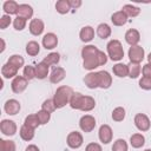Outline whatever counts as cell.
Wrapping results in <instances>:
<instances>
[{"instance_id": "f5cc1de1", "label": "cell", "mask_w": 151, "mask_h": 151, "mask_svg": "<svg viewBox=\"0 0 151 151\" xmlns=\"http://www.w3.org/2000/svg\"><path fill=\"white\" fill-rule=\"evenodd\" d=\"M147 63H149V64H151V52L147 54Z\"/></svg>"}, {"instance_id": "bcb514c9", "label": "cell", "mask_w": 151, "mask_h": 151, "mask_svg": "<svg viewBox=\"0 0 151 151\" xmlns=\"http://www.w3.org/2000/svg\"><path fill=\"white\" fill-rule=\"evenodd\" d=\"M12 22V18L11 15H7V14H4L1 18H0V28L1 29H5L7 28Z\"/></svg>"}, {"instance_id": "db71d44e", "label": "cell", "mask_w": 151, "mask_h": 151, "mask_svg": "<svg viewBox=\"0 0 151 151\" xmlns=\"http://www.w3.org/2000/svg\"><path fill=\"white\" fill-rule=\"evenodd\" d=\"M144 151H151V149H146V150H144Z\"/></svg>"}, {"instance_id": "d6986e66", "label": "cell", "mask_w": 151, "mask_h": 151, "mask_svg": "<svg viewBox=\"0 0 151 151\" xmlns=\"http://www.w3.org/2000/svg\"><path fill=\"white\" fill-rule=\"evenodd\" d=\"M111 21L114 26H123L127 22V15L122 9L117 11L111 15Z\"/></svg>"}, {"instance_id": "30bf717a", "label": "cell", "mask_w": 151, "mask_h": 151, "mask_svg": "<svg viewBox=\"0 0 151 151\" xmlns=\"http://www.w3.org/2000/svg\"><path fill=\"white\" fill-rule=\"evenodd\" d=\"M0 130L5 136H14L17 133L18 126L13 120L9 119H2L0 123Z\"/></svg>"}, {"instance_id": "7dc6e473", "label": "cell", "mask_w": 151, "mask_h": 151, "mask_svg": "<svg viewBox=\"0 0 151 151\" xmlns=\"http://www.w3.org/2000/svg\"><path fill=\"white\" fill-rule=\"evenodd\" d=\"M85 151H103V149H101L100 144H98V143H90L86 145Z\"/></svg>"}, {"instance_id": "e575fe53", "label": "cell", "mask_w": 151, "mask_h": 151, "mask_svg": "<svg viewBox=\"0 0 151 151\" xmlns=\"http://www.w3.org/2000/svg\"><path fill=\"white\" fill-rule=\"evenodd\" d=\"M55 9L59 14H66L70 12L71 9V6H70V2L68 0H59L55 2Z\"/></svg>"}, {"instance_id": "7402d4cb", "label": "cell", "mask_w": 151, "mask_h": 151, "mask_svg": "<svg viewBox=\"0 0 151 151\" xmlns=\"http://www.w3.org/2000/svg\"><path fill=\"white\" fill-rule=\"evenodd\" d=\"M18 17L25 18L26 20L32 19V17H33V8H32V6H29V5H27V4H21V5H19Z\"/></svg>"}, {"instance_id": "484cf974", "label": "cell", "mask_w": 151, "mask_h": 151, "mask_svg": "<svg viewBox=\"0 0 151 151\" xmlns=\"http://www.w3.org/2000/svg\"><path fill=\"white\" fill-rule=\"evenodd\" d=\"M83 99H84V94L79 93V92H74L73 96L71 97L70 100V106L73 110H80L81 105H83Z\"/></svg>"}, {"instance_id": "3957f363", "label": "cell", "mask_w": 151, "mask_h": 151, "mask_svg": "<svg viewBox=\"0 0 151 151\" xmlns=\"http://www.w3.org/2000/svg\"><path fill=\"white\" fill-rule=\"evenodd\" d=\"M106 63H107V55L103 51L99 50V52L94 57H91V58H87V59L83 60V67L85 70L93 71L94 68H97L99 66H103Z\"/></svg>"}, {"instance_id": "ee69618b", "label": "cell", "mask_w": 151, "mask_h": 151, "mask_svg": "<svg viewBox=\"0 0 151 151\" xmlns=\"http://www.w3.org/2000/svg\"><path fill=\"white\" fill-rule=\"evenodd\" d=\"M55 105H54V101H53V99H46L42 104H41V110H44V111H47V112H50V113H52V112H54L55 111Z\"/></svg>"}, {"instance_id": "816d5d0a", "label": "cell", "mask_w": 151, "mask_h": 151, "mask_svg": "<svg viewBox=\"0 0 151 151\" xmlns=\"http://www.w3.org/2000/svg\"><path fill=\"white\" fill-rule=\"evenodd\" d=\"M0 41H1V50H0V52L2 53L5 51V48H6V44H5V40L4 39H0Z\"/></svg>"}, {"instance_id": "60d3db41", "label": "cell", "mask_w": 151, "mask_h": 151, "mask_svg": "<svg viewBox=\"0 0 151 151\" xmlns=\"http://www.w3.org/2000/svg\"><path fill=\"white\" fill-rule=\"evenodd\" d=\"M24 77L27 79V80H32L35 77V66H32V65H26L24 67Z\"/></svg>"}, {"instance_id": "ffe728a7", "label": "cell", "mask_w": 151, "mask_h": 151, "mask_svg": "<svg viewBox=\"0 0 151 151\" xmlns=\"http://www.w3.org/2000/svg\"><path fill=\"white\" fill-rule=\"evenodd\" d=\"M1 74L5 79H9V78H15L18 74V68L14 67L13 65L6 63L5 65H2L1 67Z\"/></svg>"}, {"instance_id": "9a60e30c", "label": "cell", "mask_w": 151, "mask_h": 151, "mask_svg": "<svg viewBox=\"0 0 151 151\" xmlns=\"http://www.w3.org/2000/svg\"><path fill=\"white\" fill-rule=\"evenodd\" d=\"M125 41L130 46H137L140 41V34L136 28H130L125 33Z\"/></svg>"}, {"instance_id": "8fae6325", "label": "cell", "mask_w": 151, "mask_h": 151, "mask_svg": "<svg viewBox=\"0 0 151 151\" xmlns=\"http://www.w3.org/2000/svg\"><path fill=\"white\" fill-rule=\"evenodd\" d=\"M28 29H29V33L32 35H41L44 29H45V25H44V21L41 19H32L31 22H29V26H28Z\"/></svg>"}, {"instance_id": "277c9868", "label": "cell", "mask_w": 151, "mask_h": 151, "mask_svg": "<svg viewBox=\"0 0 151 151\" xmlns=\"http://www.w3.org/2000/svg\"><path fill=\"white\" fill-rule=\"evenodd\" d=\"M127 55H129V59L131 63H137V64H140L145 57V52H144V48L139 45L137 46H131L129 48V52H127Z\"/></svg>"}, {"instance_id": "83f0119b", "label": "cell", "mask_w": 151, "mask_h": 151, "mask_svg": "<svg viewBox=\"0 0 151 151\" xmlns=\"http://www.w3.org/2000/svg\"><path fill=\"white\" fill-rule=\"evenodd\" d=\"M111 32H112V29H111V27L106 22L99 24L98 27H97V35L100 39H107L111 35Z\"/></svg>"}, {"instance_id": "2e32d148", "label": "cell", "mask_w": 151, "mask_h": 151, "mask_svg": "<svg viewBox=\"0 0 151 151\" xmlns=\"http://www.w3.org/2000/svg\"><path fill=\"white\" fill-rule=\"evenodd\" d=\"M65 77H66V71H65V68H63V67H60V66H57V67L53 68V71H52L51 74H50V81H51L52 84H58V83L63 81V80L65 79Z\"/></svg>"}, {"instance_id": "5b68a950", "label": "cell", "mask_w": 151, "mask_h": 151, "mask_svg": "<svg viewBox=\"0 0 151 151\" xmlns=\"http://www.w3.org/2000/svg\"><path fill=\"white\" fill-rule=\"evenodd\" d=\"M66 143H67V146L71 149H79L84 143L83 134L78 131H72L67 134Z\"/></svg>"}, {"instance_id": "e0dca14e", "label": "cell", "mask_w": 151, "mask_h": 151, "mask_svg": "<svg viewBox=\"0 0 151 151\" xmlns=\"http://www.w3.org/2000/svg\"><path fill=\"white\" fill-rule=\"evenodd\" d=\"M79 38L83 42H90L94 38V29L91 26H84L79 32Z\"/></svg>"}, {"instance_id": "681fc988", "label": "cell", "mask_w": 151, "mask_h": 151, "mask_svg": "<svg viewBox=\"0 0 151 151\" xmlns=\"http://www.w3.org/2000/svg\"><path fill=\"white\" fill-rule=\"evenodd\" d=\"M68 2H70V6H71V8H74V9H77V8H79L80 6H81V0H68Z\"/></svg>"}, {"instance_id": "ab89813d", "label": "cell", "mask_w": 151, "mask_h": 151, "mask_svg": "<svg viewBox=\"0 0 151 151\" xmlns=\"http://www.w3.org/2000/svg\"><path fill=\"white\" fill-rule=\"evenodd\" d=\"M127 143L122 138L117 139L112 145V151H127Z\"/></svg>"}, {"instance_id": "603a6c76", "label": "cell", "mask_w": 151, "mask_h": 151, "mask_svg": "<svg viewBox=\"0 0 151 151\" xmlns=\"http://www.w3.org/2000/svg\"><path fill=\"white\" fill-rule=\"evenodd\" d=\"M112 71L114 73V76L119 77V78H125L129 77V70H127V65L123 64V63H117L116 65H113Z\"/></svg>"}, {"instance_id": "f907efd6", "label": "cell", "mask_w": 151, "mask_h": 151, "mask_svg": "<svg viewBox=\"0 0 151 151\" xmlns=\"http://www.w3.org/2000/svg\"><path fill=\"white\" fill-rule=\"evenodd\" d=\"M25 151H40V150H39V147H38L37 145L31 144V145H28V146L25 149Z\"/></svg>"}, {"instance_id": "4316f807", "label": "cell", "mask_w": 151, "mask_h": 151, "mask_svg": "<svg viewBox=\"0 0 151 151\" xmlns=\"http://www.w3.org/2000/svg\"><path fill=\"white\" fill-rule=\"evenodd\" d=\"M130 144L134 149H140L145 144V137L142 133H133L130 137Z\"/></svg>"}, {"instance_id": "b9f144b4", "label": "cell", "mask_w": 151, "mask_h": 151, "mask_svg": "<svg viewBox=\"0 0 151 151\" xmlns=\"http://www.w3.org/2000/svg\"><path fill=\"white\" fill-rule=\"evenodd\" d=\"M26 22L27 20L25 18H21V17H18L13 20V26H14V29L15 31H22L25 27H26Z\"/></svg>"}, {"instance_id": "f35d334b", "label": "cell", "mask_w": 151, "mask_h": 151, "mask_svg": "<svg viewBox=\"0 0 151 151\" xmlns=\"http://www.w3.org/2000/svg\"><path fill=\"white\" fill-rule=\"evenodd\" d=\"M17 146L13 140L0 139V151H15Z\"/></svg>"}, {"instance_id": "f1b7e54d", "label": "cell", "mask_w": 151, "mask_h": 151, "mask_svg": "<svg viewBox=\"0 0 151 151\" xmlns=\"http://www.w3.org/2000/svg\"><path fill=\"white\" fill-rule=\"evenodd\" d=\"M98 52H99V48H98L97 46H94V45H86V46H84L83 50H81V58H83V60H84V59L94 57Z\"/></svg>"}, {"instance_id": "7a4b0ae2", "label": "cell", "mask_w": 151, "mask_h": 151, "mask_svg": "<svg viewBox=\"0 0 151 151\" xmlns=\"http://www.w3.org/2000/svg\"><path fill=\"white\" fill-rule=\"evenodd\" d=\"M106 50H107V57L112 61H120L124 58V48H123V45L117 39L110 40L107 42V45H106Z\"/></svg>"}, {"instance_id": "d590c367", "label": "cell", "mask_w": 151, "mask_h": 151, "mask_svg": "<svg viewBox=\"0 0 151 151\" xmlns=\"http://www.w3.org/2000/svg\"><path fill=\"white\" fill-rule=\"evenodd\" d=\"M45 64H47L48 66H52V65H57L59 61H60V54L58 52H51L50 54H47L44 60H42Z\"/></svg>"}, {"instance_id": "836d02e7", "label": "cell", "mask_w": 151, "mask_h": 151, "mask_svg": "<svg viewBox=\"0 0 151 151\" xmlns=\"http://www.w3.org/2000/svg\"><path fill=\"white\" fill-rule=\"evenodd\" d=\"M24 125H26V126H28V127L35 130V129H37L39 125H41V124H40V122H39V118H38V116H37V113H34V114H28V116L25 118Z\"/></svg>"}, {"instance_id": "d4e9b609", "label": "cell", "mask_w": 151, "mask_h": 151, "mask_svg": "<svg viewBox=\"0 0 151 151\" xmlns=\"http://www.w3.org/2000/svg\"><path fill=\"white\" fill-rule=\"evenodd\" d=\"M48 68L50 66L47 64H45L44 61H40L35 66V77L38 79H45L48 76Z\"/></svg>"}, {"instance_id": "d6a6232c", "label": "cell", "mask_w": 151, "mask_h": 151, "mask_svg": "<svg viewBox=\"0 0 151 151\" xmlns=\"http://www.w3.org/2000/svg\"><path fill=\"white\" fill-rule=\"evenodd\" d=\"M39 52H40V45L37 41L32 40V41H28L27 42V45H26V53L28 55L35 57V55L39 54Z\"/></svg>"}, {"instance_id": "4fadbf2b", "label": "cell", "mask_w": 151, "mask_h": 151, "mask_svg": "<svg viewBox=\"0 0 151 151\" xmlns=\"http://www.w3.org/2000/svg\"><path fill=\"white\" fill-rule=\"evenodd\" d=\"M20 109H21V105L17 99H8L4 105L5 112L9 116H15L17 113H19Z\"/></svg>"}, {"instance_id": "44dd1931", "label": "cell", "mask_w": 151, "mask_h": 151, "mask_svg": "<svg viewBox=\"0 0 151 151\" xmlns=\"http://www.w3.org/2000/svg\"><path fill=\"white\" fill-rule=\"evenodd\" d=\"M84 83L91 90L97 88L98 87V73L97 72H88L84 78Z\"/></svg>"}, {"instance_id": "ac0fdd59", "label": "cell", "mask_w": 151, "mask_h": 151, "mask_svg": "<svg viewBox=\"0 0 151 151\" xmlns=\"http://www.w3.org/2000/svg\"><path fill=\"white\" fill-rule=\"evenodd\" d=\"M2 9H4L5 14H7V15H12V14H17L18 15L19 4L17 1H14V0H7L2 5Z\"/></svg>"}, {"instance_id": "c3c4849f", "label": "cell", "mask_w": 151, "mask_h": 151, "mask_svg": "<svg viewBox=\"0 0 151 151\" xmlns=\"http://www.w3.org/2000/svg\"><path fill=\"white\" fill-rule=\"evenodd\" d=\"M142 73H143V77H149L151 78V64L146 63L143 68H142Z\"/></svg>"}, {"instance_id": "7bdbcfd3", "label": "cell", "mask_w": 151, "mask_h": 151, "mask_svg": "<svg viewBox=\"0 0 151 151\" xmlns=\"http://www.w3.org/2000/svg\"><path fill=\"white\" fill-rule=\"evenodd\" d=\"M37 116H38L39 122H40V124H41V125L47 124V123L50 122V119H51V113H50V112H47V111H44V110L38 111V112H37Z\"/></svg>"}, {"instance_id": "74e56055", "label": "cell", "mask_w": 151, "mask_h": 151, "mask_svg": "<svg viewBox=\"0 0 151 151\" xmlns=\"http://www.w3.org/2000/svg\"><path fill=\"white\" fill-rule=\"evenodd\" d=\"M125 109L124 107H122V106H118V107H116L113 111H112V114H111V117H112V119L114 120V122H123L124 120V118H125Z\"/></svg>"}, {"instance_id": "9c48e42d", "label": "cell", "mask_w": 151, "mask_h": 151, "mask_svg": "<svg viewBox=\"0 0 151 151\" xmlns=\"http://www.w3.org/2000/svg\"><path fill=\"white\" fill-rule=\"evenodd\" d=\"M98 137H99V140H100L103 144H109L110 142H112L113 132H112L111 126L107 125V124H103V125L99 127Z\"/></svg>"}, {"instance_id": "6da1fadb", "label": "cell", "mask_w": 151, "mask_h": 151, "mask_svg": "<svg viewBox=\"0 0 151 151\" xmlns=\"http://www.w3.org/2000/svg\"><path fill=\"white\" fill-rule=\"evenodd\" d=\"M73 90L72 87L67 86V85H63V86H59L54 93V97H53V101H54V105L57 109H61L64 106H66V104H70V100H71V97L73 96Z\"/></svg>"}, {"instance_id": "f546056e", "label": "cell", "mask_w": 151, "mask_h": 151, "mask_svg": "<svg viewBox=\"0 0 151 151\" xmlns=\"http://www.w3.org/2000/svg\"><path fill=\"white\" fill-rule=\"evenodd\" d=\"M94 107H96V100H94V98L91 97V96H84L83 105H81L80 111L88 112V111H92Z\"/></svg>"}, {"instance_id": "4dcf8cb0", "label": "cell", "mask_w": 151, "mask_h": 151, "mask_svg": "<svg viewBox=\"0 0 151 151\" xmlns=\"http://www.w3.org/2000/svg\"><path fill=\"white\" fill-rule=\"evenodd\" d=\"M19 134L21 137L22 140H26V142H29L34 138V130L26 126V125H22L20 127V131H19Z\"/></svg>"}, {"instance_id": "8d00e7d4", "label": "cell", "mask_w": 151, "mask_h": 151, "mask_svg": "<svg viewBox=\"0 0 151 151\" xmlns=\"http://www.w3.org/2000/svg\"><path fill=\"white\" fill-rule=\"evenodd\" d=\"M7 63H8V64H11V65H13L14 67H17V68L19 70L20 67H22V66H24L25 60H24V58H22L20 54H13V55H11V57L8 58Z\"/></svg>"}, {"instance_id": "cb8c5ba5", "label": "cell", "mask_w": 151, "mask_h": 151, "mask_svg": "<svg viewBox=\"0 0 151 151\" xmlns=\"http://www.w3.org/2000/svg\"><path fill=\"white\" fill-rule=\"evenodd\" d=\"M122 11L127 15V18H136L140 14V8L134 6V5H131V4H126L123 6Z\"/></svg>"}, {"instance_id": "1f68e13d", "label": "cell", "mask_w": 151, "mask_h": 151, "mask_svg": "<svg viewBox=\"0 0 151 151\" xmlns=\"http://www.w3.org/2000/svg\"><path fill=\"white\" fill-rule=\"evenodd\" d=\"M127 70H129V77H130L131 79L138 78L139 74H140V72H142L140 65L137 64V63H131V61L127 64Z\"/></svg>"}, {"instance_id": "f6af8a7d", "label": "cell", "mask_w": 151, "mask_h": 151, "mask_svg": "<svg viewBox=\"0 0 151 151\" xmlns=\"http://www.w3.org/2000/svg\"><path fill=\"white\" fill-rule=\"evenodd\" d=\"M139 87L145 90V91H149L151 90V78L149 77H142L139 79Z\"/></svg>"}, {"instance_id": "ba28073f", "label": "cell", "mask_w": 151, "mask_h": 151, "mask_svg": "<svg viewBox=\"0 0 151 151\" xmlns=\"http://www.w3.org/2000/svg\"><path fill=\"white\" fill-rule=\"evenodd\" d=\"M27 85H28V80L24 76H17L11 83V88L14 93L19 94L26 90Z\"/></svg>"}, {"instance_id": "5bb4252c", "label": "cell", "mask_w": 151, "mask_h": 151, "mask_svg": "<svg viewBox=\"0 0 151 151\" xmlns=\"http://www.w3.org/2000/svg\"><path fill=\"white\" fill-rule=\"evenodd\" d=\"M41 42H42V46L46 50H53L58 45V37H57V34H54L52 32L46 33L42 37V41Z\"/></svg>"}, {"instance_id": "7c38bea8", "label": "cell", "mask_w": 151, "mask_h": 151, "mask_svg": "<svg viewBox=\"0 0 151 151\" xmlns=\"http://www.w3.org/2000/svg\"><path fill=\"white\" fill-rule=\"evenodd\" d=\"M98 87L100 88H109L112 85V77L107 71H98Z\"/></svg>"}, {"instance_id": "52a82bcc", "label": "cell", "mask_w": 151, "mask_h": 151, "mask_svg": "<svg viewBox=\"0 0 151 151\" xmlns=\"http://www.w3.org/2000/svg\"><path fill=\"white\" fill-rule=\"evenodd\" d=\"M79 126H80L81 131H84L86 133L92 132L96 127V118L91 114H84L79 120Z\"/></svg>"}, {"instance_id": "8992f818", "label": "cell", "mask_w": 151, "mask_h": 151, "mask_svg": "<svg viewBox=\"0 0 151 151\" xmlns=\"http://www.w3.org/2000/svg\"><path fill=\"white\" fill-rule=\"evenodd\" d=\"M133 122H134L136 127H137L139 131H142V132L149 131L150 127H151V122H150L149 117H147L146 114H144V113H137V114L134 116Z\"/></svg>"}]
</instances>
